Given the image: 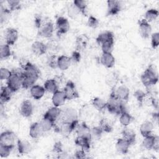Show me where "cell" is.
Masks as SVG:
<instances>
[{
  "mask_svg": "<svg viewBox=\"0 0 159 159\" xmlns=\"http://www.w3.org/2000/svg\"><path fill=\"white\" fill-rule=\"evenodd\" d=\"M43 87L46 91L53 94L58 90V82L55 79H48L45 81Z\"/></svg>",
  "mask_w": 159,
  "mask_h": 159,
  "instance_id": "26",
  "label": "cell"
},
{
  "mask_svg": "<svg viewBox=\"0 0 159 159\" xmlns=\"http://www.w3.org/2000/svg\"><path fill=\"white\" fill-rule=\"evenodd\" d=\"M134 96L140 104H142L146 97V93L140 89L136 90L134 92Z\"/></svg>",
  "mask_w": 159,
  "mask_h": 159,
  "instance_id": "44",
  "label": "cell"
},
{
  "mask_svg": "<svg viewBox=\"0 0 159 159\" xmlns=\"http://www.w3.org/2000/svg\"><path fill=\"white\" fill-rule=\"evenodd\" d=\"M62 144L61 143L58 141V142H57L55 143L54 145H53V151L56 153H58V155L60 153H61L63 150H62Z\"/></svg>",
  "mask_w": 159,
  "mask_h": 159,
  "instance_id": "52",
  "label": "cell"
},
{
  "mask_svg": "<svg viewBox=\"0 0 159 159\" xmlns=\"http://www.w3.org/2000/svg\"><path fill=\"white\" fill-rule=\"evenodd\" d=\"M1 22L2 23L4 20H6L7 19L9 15L11 13V11L9 9L4 8L2 6H1Z\"/></svg>",
  "mask_w": 159,
  "mask_h": 159,
  "instance_id": "50",
  "label": "cell"
},
{
  "mask_svg": "<svg viewBox=\"0 0 159 159\" xmlns=\"http://www.w3.org/2000/svg\"><path fill=\"white\" fill-rule=\"evenodd\" d=\"M57 61H58V57H57L55 55H51L48 58L47 60V63L48 65L52 68H58V65H57Z\"/></svg>",
  "mask_w": 159,
  "mask_h": 159,
  "instance_id": "47",
  "label": "cell"
},
{
  "mask_svg": "<svg viewBox=\"0 0 159 159\" xmlns=\"http://www.w3.org/2000/svg\"><path fill=\"white\" fill-rule=\"evenodd\" d=\"M12 93L13 92L7 86H1L0 93V102L4 104L9 101L11 98Z\"/></svg>",
  "mask_w": 159,
  "mask_h": 159,
  "instance_id": "29",
  "label": "cell"
},
{
  "mask_svg": "<svg viewBox=\"0 0 159 159\" xmlns=\"http://www.w3.org/2000/svg\"><path fill=\"white\" fill-rule=\"evenodd\" d=\"M43 130H42L40 122H34L33 123L29 128V135L33 139L39 138L43 133Z\"/></svg>",
  "mask_w": 159,
  "mask_h": 159,
  "instance_id": "22",
  "label": "cell"
},
{
  "mask_svg": "<svg viewBox=\"0 0 159 159\" xmlns=\"http://www.w3.org/2000/svg\"><path fill=\"white\" fill-rule=\"evenodd\" d=\"M23 75L34 78L38 80L40 75V71L37 66L30 62H26L22 66Z\"/></svg>",
  "mask_w": 159,
  "mask_h": 159,
  "instance_id": "6",
  "label": "cell"
},
{
  "mask_svg": "<svg viewBox=\"0 0 159 159\" xmlns=\"http://www.w3.org/2000/svg\"><path fill=\"white\" fill-rule=\"evenodd\" d=\"M17 145L19 153L22 155L27 154L32 150V145L27 140H17Z\"/></svg>",
  "mask_w": 159,
  "mask_h": 159,
  "instance_id": "21",
  "label": "cell"
},
{
  "mask_svg": "<svg viewBox=\"0 0 159 159\" xmlns=\"http://www.w3.org/2000/svg\"><path fill=\"white\" fill-rule=\"evenodd\" d=\"M16 139L15 133L10 130H6L1 133L0 135V144L14 147Z\"/></svg>",
  "mask_w": 159,
  "mask_h": 159,
  "instance_id": "5",
  "label": "cell"
},
{
  "mask_svg": "<svg viewBox=\"0 0 159 159\" xmlns=\"http://www.w3.org/2000/svg\"><path fill=\"white\" fill-rule=\"evenodd\" d=\"M106 108L109 112L116 115H120L122 112L126 111L124 101L119 99L116 96L114 90L111 92L106 102Z\"/></svg>",
  "mask_w": 159,
  "mask_h": 159,
  "instance_id": "1",
  "label": "cell"
},
{
  "mask_svg": "<svg viewBox=\"0 0 159 159\" xmlns=\"http://www.w3.org/2000/svg\"><path fill=\"white\" fill-rule=\"evenodd\" d=\"M104 132H111L112 130V126L107 119H102L99 122V125Z\"/></svg>",
  "mask_w": 159,
  "mask_h": 159,
  "instance_id": "37",
  "label": "cell"
},
{
  "mask_svg": "<svg viewBox=\"0 0 159 159\" xmlns=\"http://www.w3.org/2000/svg\"><path fill=\"white\" fill-rule=\"evenodd\" d=\"M103 132H104L103 130L99 126L94 127L91 129V134L92 138L93 137L98 139L101 137Z\"/></svg>",
  "mask_w": 159,
  "mask_h": 159,
  "instance_id": "43",
  "label": "cell"
},
{
  "mask_svg": "<svg viewBox=\"0 0 159 159\" xmlns=\"http://www.w3.org/2000/svg\"><path fill=\"white\" fill-rule=\"evenodd\" d=\"M87 24L91 28H96L99 25V20L95 17L91 16L88 18Z\"/></svg>",
  "mask_w": 159,
  "mask_h": 159,
  "instance_id": "49",
  "label": "cell"
},
{
  "mask_svg": "<svg viewBox=\"0 0 159 159\" xmlns=\"http://www.w3.org/2000/svg\"><path fill=\"white\" fill-rule=\"evenodd\" d=\"M45 91L43 86L38 84H34L30 88V93L32 97L37 100L41 99L44 96Z\"/></svg>",
  "mask_w": 159,
  "mask_h": 159,
  "instance_id": "20",
  "label": "cell"
},
{
  "mask_svg": "<svg viewBox=\"0 0 159 159\" xmlns=\"http://www.w3.org/2000/svg\"><path fill=\"white\" fill-rule=\"evenodd\" d=\"M40 124L42 130L45 132H48L52 128H53L55 125V122L52 120L50 119L43 117L42 119L40 122Z\"/></svg>",
  "mask_w": 159,
  "mask_h": 159,
  "instance_id": "32",
  "label": "cell"
},
{
  "mask_svg": "<svg viewBox=\"0 0 159 159\" xmlns=\"http://www.w3.org/2000/svg\"><path fill=\"white\" fill-rule=\"evenodd\" d=\"M12 74V71H10L6 68H1L0 69V79L1 80H7Z\"/></svg>",
  "mask_w": 159,
  "mask_h": 159,
  "instance_id": "45",
  "label": "cell"
},
{
  "mask_svg": "<svg viewBox=\"0 0 159 159\" xmlns=\"http://www.w3.org/2000/svg\"><path fill=\"white\" fill-rule=\"evenodd\" d=\"M139 27L140 34L143 38L147 39L150 35L152 32V27L150 23L145 19L139 20Z\"/></svg>",
  "mask_w": 159,
  "mask_h": 159,
  "instance_id": "10",
  "label": "cell"
},
{
  "mask_svg": "<svg viewBox=\"0 0 159 159\" xmlns=\"http://www.w3.org/2000/svg\"><path fill=\"white\" fill-rule=\"evenodd\" d=\"M70 59L71 61V63H78L80 61L81 59V55L79 51L75 50L73 52L71 56L70 57Z\"/></svg>",
  "mask_w": 159,
  "mask_h": 159,
  "instance_id": "51",
  "label": "cell"
},
{
  "mask_svg": "<svg viewBox=\"0 0 159 159\" xmlns=\"http://www.w3.org/2000/svg\"><path fill=\"white\" fill-rule=\"evenodd\" d=\"M92 104L94 108L99 111H102L104 108L106 107V102L98 97H96L93 99Z\"/></svg>",
  "mask_w": 159,
  "mask_h": 159,
  "instance_id": "35",
  "label": "cell"
},
{
  "mask_svg": "<svg viewBox=\"0 0 159 159\" xmlns=\"http://www.w3.org/2000/svg\"><path fill=\"white\" fill-rule=\"evenodd\" d=\"M68 15L70 17L71 19H75L76 18L80 13H81L80 11L78 9V7L75 6L73 4H71L68 8Z\"/></svg>",
  "mask_w": 159,
  "mask_h": 159,
  "instance_id": "41",
  "label": "cell"
},
{
  "mask_svg": "<svg viewBox=\"0 0 159 159\" xmlns=\"http://www.w3.org/2000/svg\"><path fill=\"white\" fill-rule=\"evenodd\" d=\"M75 157L78 159L84 158L86 157V152L81 148V150H78L75 152Z\"/></svg>",
  "mask_w": 159,
  "mask_h": 159,
  "instance_id": "54",
  "label": "cell"
},
{
  "mask_svg": "<svg viewBox=\"0 0 159 159\" xmlns=\"http://www.w3.org/2000/svg\"><path fill=\"white\" fill-rule=\"evenodd\" d=\"M158 11L155 9H150L147 10L145 14V19L150 23L153 20H155L158 17Z\"/></svg>",
  "mask_w": 159,
  "mask_h": 159,
  "instance_id": "34",
  "label": "cell"
},
{
  "mask_svg": "<svg viewBox=\"0 0 159 159\" xmlns=\"http://www.w3.org/2000/svg\"><path fill=\"white\" fill-rule=\"evenodd\" d=\"M66 100L63 91L58 90L52 95V101L54 106L60 107L62 106Z\"/></svg>",
  "mask_w": 159,
  "mask_h": 159,
  "instance_id": "18",
  "label": "cell"
},
{
  "mask_svg": "<svg viewBox=\"0 0 159 159\" xmlns=\"http://www.w3.org/2000/svg\"><path fill=\"white\" fill-rule=\"evenodd\" d=\"M132 119V116L127 111L122 112L120 114V117H119L120 123L122 124V125L124 127L128 126L131 122Z\"/></svg>",
  "mask_w": 159,
  "mask_h": 159,
  "instance_id": "33",
  "label": "cell"
},
{
  "mask_svg": "<svg viewBox=\"0 0 159 159\" xmlns=\"http://www.w3.org/2000/svg\"><path fill=\"white\" fill-rule=\"evenodd\" d=\"M18 39V32L14 28H8L5 34L6 43L9 45H14Z\"/></svg>",
  "mask_w": 159,
  "mask_h": 159,
  "instance_id": "13",
  "label": "cell"
},
{
  "mask_svg": "<svg viewBox=\"0 0 159 159\" xmlns=\"http://www.w3.org/2000/svg\"><path fill=\"white\" fill-rule=\"evenodd\" d=\"M76 132L77 136L84 137L91 140L92 137L91 134V129L85 122H82L81 124H78L76 129Z\"/></svg>",
  "mask_w": 159,
  "mask_h": 159,
  "instance_id": "11",
  "label": "cell"
},
{
  "mask_svg": "<svg viewBox=\"0 0 159 159\" xmlns=\"http://www.w3.org/2000/svg\"><path fill=\"white\" fill-rule=\"evenodd\" d=\"M100 61L101 64L106 68H111L114 65L115 58L112 53H102Z\"/></svg>",
  "mask_w": 159,
  "mask_h": 159,
  "instance_id": "19",
  "label": "cell"
},
{
  "mask_svg": "<svg viewBox=\"0 0 159 159\" xmlns=\"http://www.w3.org/2000/svg\"><path fill=\"white\" fill-rule=\"evenodd\" d=\"M13 148L14 147L0 144V156L1 157H7L10 155Z\"/></svg>",
  "mask_w": 159,
  "mask_h": 159,
  "instance_id": "42",
  "label": "cell"
},
{
  "mask_svg": "<svg viewBox=\"0 0 159 159\" xmlns=\"http://www.w3.org/2000/svg\"><path fill=\"white\" fill-rule=\"evenodd\" d=\"M122 138L127 140L131 145L133 144L135 141L136 134L135 132L132 129L128 127L124 128L122 131Z\"/></svg>",
  "mask_w": 159,
  "mask_h": 159,
  "instance_id": "27",
  "label": "cell"
},
{
  "mask_svg": "<svg viewBox=\"0 0 159 159\" xmlns=\"http://www.w3.org/2000/svg\"><path fill=\"white\" fill-rule=\"evenodd\" d=\"M34 24H35V25L37 28H38L39 29H40V27L42 25V17L39 15H37L35 17V19H34Z\"/></svg>",
  "mask_w": 159,
  "mask_h": 159,
  "instance_id": "53",
  "label": "cell"
},
{
  "mask_svg": "<svg viewBox=\"0 0 159 159\" xmlns=\"http://www.w3.org/2000/svg\"><path fill=\"white\" fill-rule=\"evenodd\" d=\"M158 80V73L152 65L149 66L141 75V81L147 88L155 84Z\"/></svg>",
  "mask_w": 159,
  "mask_h": 159,
  "instance_id": "2",
  "label": "cell"
},
{
  "mask_svg": "<svg viewBox=\"0 0 159 159\" xmlns=\"http://www.w3.org/2000/svg\"><path fill=\"white\" fill-rule=\"evenodd\" d=\"M87 38L85 35H82L79 36L76 39V50H80L85 48L87 44Z\"/></svg>",
  "mask_w": 159,
  "mask_h": 159,
  "instance_id": "40",
  "label": "cell"
},
{
  "mask_svg": "<svg viewBox=\"0 0 159 159\" xmlns=\"http://www.w3.org/2000/svg\"><path fill=\"white\" fill-rule=\"evenodd\" d=\"M154 125L152 122L149 120H146L142 124L140 127V132L142 135L144 137L147 135H151L153 130Z\"/></svg>",
  "mask_w": 159,
  "mask_h": 159,
  "instance_id": "25",
  "label": "cell"
},
{
  "mask_svg": "<svg viewBox=\"0 0 159 159\" xmlns=\"http://www.w3.org/2000/svg\"><path fill=\"white\" fill-rule=\"evenodd\" d=\"M60 118L62 121L71 122L78 120V113L73 108H67L61 113Z\"/></svg>",
  "mask_w": 159,
  "mask_h": 159,
  "instance_id": "8",
  "label": "cell"
},
{
  "mask_svg": "<svg viewBox=\"0 0 159 159\" xmlns=\"http://www.w3.org/2000/svg\"><path fill=\"white\" fill-rule=\"evenodd\" d=\"M153 149L158 151L159 149V140H158V137L156 135V138H155V140L154 142V145L153 147Z\"/></svg>",
  "mask_w": 159,
  "mask_h": 159,
  "instance_id": "55",
  "label": "cell"
},
{
  "mask_svg": "<svg viewBox=\"0 0 159 159\" xmlns=\"http://www.w3.org/2000/svg\"><path fill=\"white\" fill-rule=\"evenodd\" d=\"M61 111L60 109H59V107L53 106L50 107L43 114V117L50 119L52 120L55 122L57 121L59 117H60Z\"/></svg>",
  "mask_w": 159,
  "mask_h": 159,
  "instance_id": "15",
  "label": "cell"
},
{
  "mask_svg": "<svg viewBox=\"0 0 159 159\" xmlns=\"http://www.w3.org/2000/svg\"><path fill=\"white\" fill-rule=\"evenodd\" d=\"M8 6L9 7V10L11 11L18 10L20 8V3L19 1L17 0H8L7 1Z\"/></svg>",
  "mask_w": 159,
  "mask_h": 159,
  "instance_id": "46",
  "label": "cell"
},
{
  "mask_svg": "<svg viewBox=\"0 0 159 159\" xmlns=\"http://www.w3.org/2000/svg\"><path fill=\"white\" fill-rule=\"evenodd\" d=\"M71 63V61L70 57L66 55H61L58 57V68L61 71L66 70L70 66Z\"/></svg>",
  "mask_w": 159,
  "mask_h": 159,
  "instance_id": "24",
  "label": "cell"
},
{
  "mask_svg": "<svg viewBox=\"0 0 159 159\" xmlns=\"http://www.w3.org/2000/svg\"><path fill=\"white\" fill-rule=\"evenodd\" d=\"M62 91L65 96L66 99L68 100H71L79 97L75 84L71 81H67Z\"/></svg>",
  "mask_w": 159,
  "mask_h": 159,
  "instance_id": "4",
  "label": "cell"
},
{
  "mask_svg": "<svg viewBox=\"0 0 159 159\" xmlns=\"http://www.w3.org/2000/svg\"><path fill=\"white\" fill-rule=\"evenodd\" d=\"M73 4L78 7V9L80 11L81 13H82L84 15H86L87 11V2L86 1L75 0L73 1Z\"/></svg>",
  "mask_w": 159,
  "mask_h": 159,
  "instance_id": "39",
  "label": "cell"
},
{
  "mask_svg": "<svg viewBox=\"0 0 159 159\" xmlns=\"http://www.w3.org/2000/svg\"><path fill=\"white\" fill-rule=\"evenodd\" d=\"M75 142L76 145L80 147L82 150H83L86 152H88L90 149L91 140L86 138L77 136L75 140Z\"/></svg>",
  "mask_w": 159,
  "mask_h": 159,
  "instance_id": "28",
  "label": "cell"
},
{
  "mask_svg": "<svg viewBox=\"0 0 159 159\" xmlns=\"http://www.w3.org/2000/svg\"><path fill=\"white\" fill-rule=\"evenodd\" d=\"M110 40H114L113 33L111 31H104L98 35L96 39V42L98 44L101 45L102 43Z\"/></svg>",
  "mask_w": 159,
  "mask_h": 159,
  "instance_id": "30",
  "label": "cell"
},
{
  "mask_svg": "<svg viewBox=\"0 0 159 159\" xmlns=\"http://www.w3.org/2000/svg\"><path fill=\"white\" fill-rule=\"evenodd\" d=\"M56 28L58 35L66 34L70 29V23L68 19L62 16L58 17L56 21Z\"/></svg>",
  "mask_w": 159,
  "mask_h": 159,
  "instance_id": "7",
  "label": "cell"
},
{
  "mask_svg": "<svg viewBox=\"0 0 159 159\" xmlns=\"http://www.w3.org/2000/svg\"><path fill=\"white\" fill-rule=\"evenodd\" d=\"M102 53H112L114 47V40L106 41L101 44Z\"/></svg>",
  "mask_w": 159,
  "mask_h": 159,
  "instance_id": "38",
  "label": "cell"
},
{
  "mask_svg": "<svg viewBox=\"0 0 159 159\" xmlns=\"http://www.w3.org/2000/svg\"><path fill=\"white\" fill-rule=\"evenodd\" d=\"M33 112V106L29 100L24 101L20 106V113L24 117H30Z\"/></svg>",
  "mask_w": 159,
  "mask_h": 159,
  "instance_id": "14",
  "label": "cell"
},
{
  "mask_svg": "<svg viewBox=\"0 0 159 159\" xmlns=\"http://www.w3.org/2000/svg\"><path fill=\"white\" fill-rule=\"evenodd\" d=\"M23 70L22 69H14L12 70V74L7 80V86L14 93L22 87Z\"/></svg>",
  "mask_w": 159,
  "mask_h": 159,
  "instance_id": "3",
  "label": "cell"
},
{
  "mask_svg": "<svg viewBox=\"0 0 159 159\" xmlns=\"http://www.w3.org/2000/svg\"><path fill=\"white\" fill-rule=\"evenodd\" d=\"M155 138H156V135H153L152 134L147 135L146 137H144V139L142 143L143 147L147 150L153 149Z\"/></svg>",
  "mask_w": 159,
  "mask_h": 159,
  "instance_id": "31",
  "label": "cell"
},
{
  "mask_svg": "<svg viewBox=\"0 0 159 159\" xmlns=\"http://www.w3.org/2000/svg\"><path fill=\"white\" fill-rule=\"evenodd\" d=\"M54 31V26L52 22L48 21L42 24L39 30L40 36L45 38H50L52 36Z\"/></svg>",
  "mask_w": 159,
  "mask_h": 159,
  "instance_id": "9",
  "label": "cell"
},
{
  "mask_svg": "<svg viewBox=\"0 0 159 159\" xmlns=\"http://www.w3.org/2000/svg\"><path fill=\"white\" fill-rule=\"evenodd\" d=\"M130 143L124 138L119 139L116 144V148L118 152L122 154H125L129 152Z\"/></svg>",
  "mask_w": 159,
  "mask_h": 159,
  "instance_id": "23",
  "label": "cell"
},
{
  "mask_svg": "<svg viewBox=\"0 0 159 159\" xmlns=\"http://www.w3.org/2000/svg\"><path fill=\"white\" fill-rule=\"evenodd\" d=\"M31 49L35 55L37 56H41L46 53L48 48L47 45L42 42L35 41L32 43Z\"/></svg>",
  "mask_w": 159,
  "mask_h": 159,
  "instance_id": "16",
  "label": "cell"
},
{
  "mask_svg": "<svg viewBox=\"0 0 159 159\" xmlns=\"http://www.w3.org/2000/svg\"><path fill=\"white\" fill-rule=\"evenodd\" d=\"M114 91L116 96L121 101H126L129 99L130 91L129 88L127 86L124 85H121L119 86Z\"/></svg>",
  "mask_w": 159,
  "mask_h": 159,
  "instance_id": "17",
  "label": "cell"
},
{
  "mask_svg": "<svg viewBox=\"0 0 159 159\" xmlns=\"http://www.w3.org/2000/svg\"><path fill=\"white\" fill-rule=\"evenodd\" d=\"M151 43L153 48H156L158 47L159 45V33L158 32H154L152 34Z\"/></svg>",
  "mask_w": 159,
  "mask_h": 159,
  "instance_id": "48",
  "label": "cell"
},
{
  "mask_svg": "<svg viewBox=\"0 0 159 159\" xmlns=\"http://www.w3.org/2000/svg\"><path fill=\"white\" fill-rule=\"evenodd\" d=\"M11 55L10 45L7 43L2 44L0 47V58L1 59L7 58Z\"/></svg>",
  "mask_w": 159,
  "mask_h": 159,
  "instance_id": "36",
  "label": "cell"
},
{
  "mask_svg": "<svg viewBox=\"0 0 159 159\" xmlns=\"http://www.w3.org/2000/svg\"><path fill=\"white\" fill-rule=\"evenodd\" d=\"M107 4V14L110 16H114L117 14L121 9V5L119 1L108 0Z\"/></svg>",
  "mask_w": 159,
  "mask_h": 159,
  "instance_id": "12",
  "label": "cell"
}]
</instances>
